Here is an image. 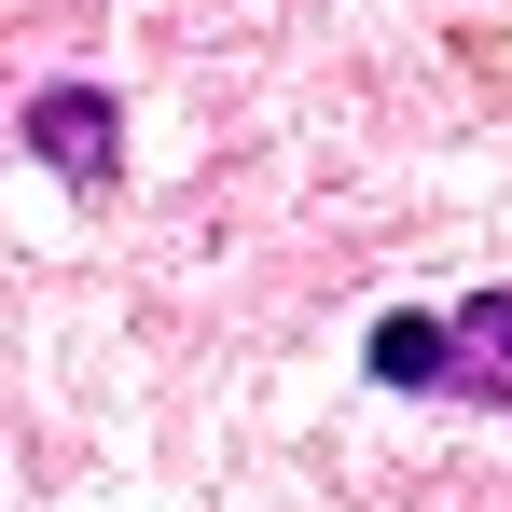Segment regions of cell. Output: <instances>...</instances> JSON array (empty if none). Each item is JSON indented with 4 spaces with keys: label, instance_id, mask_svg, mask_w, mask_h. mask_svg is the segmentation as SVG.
<instances>
[{
    "label": "cell",
    "instance_id": "1",
    "mask_svg": "<svg viewBox=\"0 0 512 512\" xmlns=\"http://www.w3.org/2000/svg\"><path fill=\"white\" fill-rule=\"evenodd\" d=\"M28 153H42L56 180H111L125 125H111V97H97V84H42V97H28Z\"/></svg>",
    "mask_w": 512,
    "mask_h": 512
},
{
    "label": "cell",
    "instance_id": "2",
    "mask_svg": "<svg viewBox=\"0 0 512 512\" xmlns=\"http://www.w3.org/2000/svg\"><path fill=\"white\" fill-rule=\"evenodd\" d=\"M443 388H457V402H512V291H471V305H457Z\"/></svg>",
    "mask_w": 512,
    "mask_h": 512
},
{
    "label": "cell",
    "instance_id": "3",
    "mask_svg": "<svg viewBox=\"0 0 512 512\" xmlns=\"http://www.w3.org/2000/svg\"><path fill=\"white\" fill-rule=\"evenodd\" d=\"M374 374L388 388H443V319H388L374 333Z\"/></svg>",
    "mask_w": 512,
    "mask_h": 512
}]
</instances>
